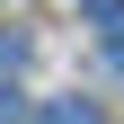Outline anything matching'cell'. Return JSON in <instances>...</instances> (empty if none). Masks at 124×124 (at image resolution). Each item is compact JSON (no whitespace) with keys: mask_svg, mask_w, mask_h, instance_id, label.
Wrapping results in <instances>:
<instances>
[{"mask_svg":"<svg viewBox=\"0 0 124 124\" xmlns=\"http://www.w3.org/2000/svg\"><path fill=\"white\" fill-rule=\"evenodd\" d=\"M80 18L98 27V44H106V53H124V0H80Z\"/></svg>","mask_w":124,"mask_h":124,"instance_id":"cell-1","label":"cell"},{"mask_svg":"<svg viewBox=\"0 0 124 124\" xmlns=\"http://www.w3.org/2000/svg\"><path fill=\"white\" fill-rule=\"evenodd\" d=\"M9 71H18V36H0V89H9Z\"/></svg>","mask_w":124,"mask_h":124,"instance_id":"cell-4","label":"cell"},{"mask_svg":"<svg viewBox=\"0 0 124 124\" xmlns=\"http://www.w3.org/2000/svg\"><path fill=\"white\" fill-rule=\"evenodd\" d=\"M36 124H98V106H80V98H53V106H44Z\"/></svg>","mask_w":124,"mask_h":124,"instance_id":"cell-2","label":"cell"},{"mask_svg":"<svg viewBox=\"0 0 124 124\" xmlns=\"http://www.w3.org/2000/svg\"><path fill=\"white\" fill-rule=\"evenodd\" d=\"M0 124H36V106H27L18 89H0Z\"/></svg>","mask_w":124,"mask_h":124,"instance_id":"cell-3","label":"cell"}]
</instances>
